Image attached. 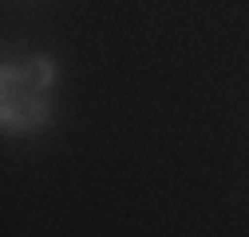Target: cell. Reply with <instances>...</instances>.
<instances>
[{"label": "cell", "mask_w": 249, "mask_h": 237, "mask_svg": "<svg viewBox=\"0 0 249 237\" xmlns=\"http://www.w3.org/2000/svg\"><path fill=\"white\" fill-rule=\"evenodd\" d=\"M52 123V95L44 91H0V127L4 135H36Z\"/></svg>", "instance_id": "obj_1"}, {"label": "cell", "mask_w": 249, "mask_h": 237, "mask_svg": "<svg viewBox=\"0 0 249 237\" xmlns=\"http://www.w3.org/2000/svg\"><path fill=\"white\" fill-rule=\"evenodd\" d=\"M55 83H59V64L52 55H32L28 59V87H32V91H44V95H52L55 91Z\"/></svg>", "instance_id": "obj_2"}]
</instances>
